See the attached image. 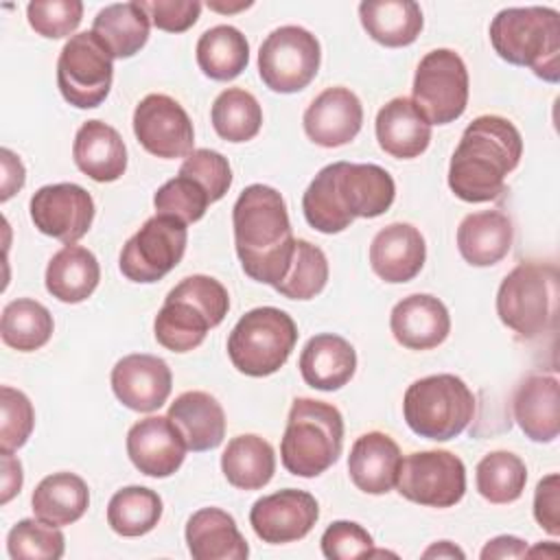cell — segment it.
<instances>
[{
	"label": "cell",
	"mask_w": 560,
	"mask_h": 560,
	"mask_svg": "<svg viewBox=\"0 0 560 560\" xmlns=\"http://www.w3.org/2000/svg\"><path fill=\"white\" fill-rule=\"evenodd\" d=\"M407 427L427 440L457 438L475 416V396L455 374H431L413 381L402 398Z\"/></svg>",
	"instance_id": "obj_7"
},
{
	"label": "cell",
	"mask_w": 560,
	"mask_h": 560,
	"mask_svg": "<svg viewBox=\"0 0 560 560\" xmlns=\"http://www.w3.org/2000/svg\"><path fill=\"white\" fill-rule=\"evenodd\" d=\"M527 556V542L516 538V536H497L492 540L486 542V547L481 549V558L490 560V558H523Z\"/></svg>",
	"instance_id": "obj_52"
},
{
	"label": "cell",
	"mask_w": 560,
	"mask_h": 560,
	"mask_svg": "<svg viewBox=\"0 0 560 560\" xmlns=\"http://www.w3.org/2000/svg\"><path fill=\"white\" fill-rule=\"evenodd\" d=\"M31 221L35 228L66 245L83 238L94 219L92 195L72 182L42 186L31 197Z\"/></svg>",
	"instance_id": "obj_16"
},
{
	"label": "cell",
	"mask_w": 560,
	"mask_h": 560,
	"mask_svg": "<svg viewBox=\"0 0 560 560\" xmlns=\"http://www.w3.org/2000/svg\"><path fill=\"white\" fill-rule=\"evenodd\" d=\"M427 258L424 236L411 223H389L376 232L370 245L372 271L392 284L413 280Z\"/></svg>",
	"instance_id": "obj_22"
},
{
	"label": "cell",
	"mask_w": 560,
	"mask_h": 560,
	"mask_svg": "<svg viewBox=\"0 0 560 560\" xmlns=\"http://www.w3.org/2000/svg\"><path fill=\"white\" fill-rule=\"evenodd\" d=\"M77 168L94 182H116L127 168V149L120 133L103 120H85L72 144Z\"/></svg>",
	"instance_id": "obj_27"
},
{
	"label": "cell",
	"mask_w": 560,
	"mask_h": 560,
	"mask_svg": "<svg viewBox=\"0 0 560 560\" xmlns=\"http://www.w3.org/2000/svg\"><path fill=\"white\" fill-rule=\"evenodd\" d=\"M210 118L219 138L228 142H247L260 131L262 109L252 92L228 88L214 98Z\"/></svg>",
	"instance_id": "obj_39"
},
{
	"label": "cell",
	"mask_w": 560,
	"mask_h": 560,
	"mask_svg": "<svg viewBox=\"0 0 560 560\" xmlns=\"http://www.w3.org/2000/svg\"><path fill=\"white\" fill-rule=\"evenodd\" d=\"M162 516V499L144 486H127L107 503V523L118 536L136 538L149 534Z\"/></svg>",
	"instance_id": "obj_38"
},
{
	"label": "cell",
	"mask_w": 560,
	"mask_h": 560,
	"mask_svg": "<svg viewBox=\"0 0 560 560\" xmlns=\"http://www.w3.org/2000/svg\"><path fill=\"white\" fill-rule=\"evenodd\" d=\"M195 57L206 77L214 81H232L247 68L249 44L238 28L219 24L201 33Z\"/></svg>",
	"instance_id": "obj_36"
},
{
	"label": "cell",
	"mask_w": 560,
	"mask_h": 560,
	"mask_svg": "<svg viewBox=\"0 0 560 560\" xmlns=\"http://www.w3.org/2000/svg\"><path fill=\"white\" fill-rule=\"evenodd\" d=\"M52 315L50 311L31 298H18L2 308L0 337L18 352H33L48 343L52 337Z\"/></svg>",
	"instance_id": "obj_37"
},
{
	"label": "cell",
	"mask_w": 560,
	"mask_h": 560,
	"mask_svg": "<svg viewBox=\"0 0 560 560\" xmlns=\"http://www.w3.org/2000/svg\"><path fill=\"white\" fill-rule=\"evenodd\" d=\"M534 518L551 536L560 534V477L551 472L542 477L534 492Z\"/></svg>",
	"instance_id": "obj_49"
},
{
	"label": "cell",
	"mask_w": 560,
	"mask_h": 560,
	"mask_svg": "<svg viewBox=\"0 0 560 560\" xmlns=\"http://www.w3.org/2000/svg\"><path fill=\"white\" fill-rule=\"evenodd\" d=\"M188 241L186 223L171 214H155L125 243L120 271L131 282H158L184 258Z\"/></svg>",
	"instance_id": "obj_13"
},
{
	"label": "cell",
	"mask_w": 560,
	"mask_h": 560,
	"mask_svg": "<svg viewBox=\"0 0 560 560\" xmlns=\"http://www.w3.org/2000/svg\"><path fill=\"white\" fill-rule=\"evenodd\" d=\"M389 328L400 346L409 350H431L448 337L451 315L438 298L413 293L392 308Z\"/></svg>",
	"instance_id": "obj_23"
},
{
	"label": "cell",
	"mask_w": 560,
	"mask_h": 560,
	"mask_svg": "<svg viewBox=\"0 0 560 560\" xmlns=\"http://www.w3.org/2000/svg\"><path fill=\"white\" fill-rule=\"evenodd\" d=\"M319 505L311 492L284 488L258 499L249 510V525L262 542L284 545L302 540L317 523Z\"/></svg>",
	"instance_id": "obj_17"
},
{
	"label": "cell",
	"mask_w": 560,
	"mask_h": 560,
	"mask_svg": "<svg viewBox=\"0 0 560 560\" xmlns=\"http://www.w3.org/2000/svg\"><path fill=\"white\" fill-rule=\"evenodd\" d=\"M319 542H322V553L328 560H350V558L370 556L374 545L368 529H363L354 521L330 523L322 534Z\"/></svg>",
	"instance_id": "obj_47"
},
{
	"label": "cell",
	"mask_w": 560,
	"mask_h": 560,
	"mask_svg": "<svg viewBox=\"0 0 560 560\" xmlns=\"http://www.w3.org/2000/svg\"><path fill=\"white\" fill-rule=\"evenodd\" d=\"M186 545L195 560H245L247 540L236 521L219 508H201L186 523Z\"/></svg>",
	"instance_id": "obj_28"
},
{
	"label": "cell",
	"mask_w": 560,
	"mask_h": 560,
	"mask_svg": "<svg viewBox=\"0 0 560 560\" xmlns=\"http://www.w3.org/2000/svg\"><path fill=\"white\" fill-rule=\"evenodd\" d=\"M359 18L365 33L387 48L413 44L424 24L413 0H365L359 4Z\"/></svg>",
	"instance_id": "obj_32"
},
{
	"label": "cell",
	"mask_w": 560,
	"mask_h": 560,
	"mask_svg": "<svg viewBox=\"0 0 560 560\" xmlns=\"http://www.w3.org/2000/svg\"><path fill=\"white\" fill-rule=\"evenodd\" d=\"M512 221L499 210L470 212L457 228V249L472 267L497 265L512 249Z\"/></svg>",
	"instance_id": "obj_30"
},
{
	"label": "cell",
	"mask_w": 560,
	"mask_h": 560,
	"mask_svg": "<svg viewBox=\"0 0 560 560\" xmlns=\"http://www.w3.org/2000/svg\"><path fill=\"white\" fill-rule=\"evenodd\" d=\"M0 160H2V195H0V201H7L24 186L26 171H24L22 160L9 149L0 151Z\"/></svg>",
	"instance_id": "obj_50"
},
{
	"label": "cell",
	"mask_w": 560,
	"mask_h": 560,
	"mask_svg": "<svg viewBox=\"0 0 560 560\" xmlns=\"http://www.w3.org/2000/svg\"><path fill=\"white\" fill-rule=\"evenodd\" d=\"M322 50L317 37L302 26H280L271 31L258 50V74L278 94L304 90L317 74Z\"/></svg>",
	"instance_id": "obj_12"
},
{
	"label": "cell",
	"mask_w": 560,
	"mask_h": 560,
	"mask_svg": "<svg viewBox=\"0 0 560 560\" xmlns=\"http://www.w3.org/2000/svg\"><path fill=\"white\" fill-rule=\"evenodd\" d=\"M208 7H210L212 11L232 13V11H241V9H247V7H252V2H238L236 7H232V4H219V2H208Z\"/></svg>",
	"instance_id": "obj_54"
},
{
	"label": "cell",
	"mask_w": 560,
	"mask_h": 560,
	"mask_svg": "<svg viewBox=\"0 0 560 560\" xmlns=\"http://www.w3.org/2000/svg\"><path fill=\"white\" fill-rule=\"evenodd\" d=\"M479 494L490 503L516 501L527 483L525 462L510 451H492L483 455L475 470Z\"/></svg>",
	"instance_id": "obj_40"
},
{
	"label": "cell",
	"mask_w": 560,
	"mask_h": 560,
	"mask_svg": "<svg viewBox=\"0 0 560 560\" xmlns=\"http://www.w3.org/2000/svg\"><path fill=\"white\" fill-rule=\"evenodd\" d=\"M0 451H18L31 438L35 427V411L28 396L9 385L0 387Z\"/></svg>",
	"instance_id": "obj_44"
},
{
	"label": "cell",
	"mask_w": 560,
	"mask_h": 560,
	"mask_svg": "<svg viewBox=\"0 0 560 560\" xmlns=\"http://www.w3.org/2000/svg\"><path fill=\"white\" fill-rule=\"evenodd\" d=\"M168 420L179 431L188 451L217 448L225 438V411L208 392H184L168 407Z\"/></svg>",
	"instance_id": "obj_25"
},
{
	"label": "cell",
	"mask_w": 560,
	"mask_h": 560,
	"mask_svg": "<svg viewBox=\"0 0 560 560\" xmlns=\"http://www.w3.org/2000/svg\"><path fill=\"white\" fill-rule=\"evenodd\" d=\"M523 138L503 116H477L462 133L448 164V188L468 203L494 201L518 166Z\"/></svg>",
	"instance_id": "obj_3"
},
{
	"label": "cell",
	"mask_w": 560,
	"mask_h": 560,
	"mask_svg": "<svg viewBox=\"0 0 560 560\" xmlns=\"http://www.w3.org/2000/svg\"><path fill=\"white\" fill-rule=\"evenodd\" d=\"M376 140L392 158L411 160L427 151L431 142V125L422 118L411 98L398 96L378 109Z\"/></svg>",
	"instance_id": "obj_29"
},
{
	"label": "cell",
	"mask_w": 560,
	"mask_h": 560,
	"mask_svg": "<svg viewBox=\"0 0 560 560\" xmlns=\"http://www.w3.org/2000/svg\"><path fill=\"white\" fill-rule=\"evenodd\" d=\"M394 197L396 184L383 166L332 162L304 190L302 210L313 230L337 234L359 217H381L389 210Z\"/></svg>",
	"instance_id": "obj_1"
},
{
	"label": "cell",
	"mask_w": 560,
	"mask_h": 560,
	"mask_svg": "<svg viewBox=\"0 0 560 560\" xmlns=\"http://www.w3.org/2000/svg\"><path fill=\"white\" fill-rule=\"evenodd\" d=\"M221 470L234 488L260 490L276 472L273 446L254 433L236 435L221 455Z\"/></svg>",
	"instance_id": "obj_35"
},
{
	"label": "cell",
	"mask_w": 560,
	"mask_h": 560,
	"mask_svg": "<svg viewBox=\"0 0 560 560\" xmlns=\"http://www.w3.org/2000/svg\"><path fill=\"white\" fill-rule=\"evenodd\" d=\"M63 549L61 529L42 518H22L7 536V551L13 560H59Z\"/></svg>",
	"instance_id": "obj_42"
},
{
	"label": "cell",
	"mask_w": 560,
	"mask_h": 560,
	"mask_svg": "<svg viewBox=\"0 0 560 560\" xmlns=\"http://www.w3.org/2000/svg\"><path fill=\"white\" fill-rule=\"evenodd\" d=\"M179 173L197 179L210 195L212 203L225 197L232 186V168L228 158L212 149H195L192 153H188L184 164L179 166Z\"/></svg>",
	"instance_id": "obj_46"
},
{
	"label": "cell",
	"mask_w": 560,
	"mask_h": 560,
	"mask_svg": "<svg viewBox=\"0 0 560 560\" xmlns=\"http://www.w3.org/2000/svg\"><path fill=\"white\" fill-rule=\"evenodd\" d=\"M210 203L206 188L184 173H177L173 179L162 184L153 197L155 214H171L186 225L199 221Z\"/></svg>",
	"instance_id": "obj_43"
},
{
	"label": "cell",
	"mask_w": 560,
	"mask_h": 560,
	"mask_svg": "<svg viewBox=\"0 0 560 560\" xmlns=\"http://www.w3.org/2000/svg\"><path fill=\"white\" fill-rule=\"evenodd\" d=\"M396 488L418 505L451 508L466 492V466L451 451H418L400 462Z\"/></svg>",
	"instance_id": "obj_14"
},
{
	"label": "cell",
	"mask_w": 560,
	"mask_h": 560,
	"mask_svg": "<svg viewBox=\"0 0 560 560\" xmlns=\"http://www.w3.org/2000/svg\"><path fill=\"white\" fill-rule=\"evenodd\" d=\"M558 311V271L553 265L518 262L497 291L499 319L523 339L540 337Z\"/></svg>",
	"instance_id": "obj_8"
},
{
	"label": "cell",
	"mask_w": 560,
	"mask_h": 560,
	"mask_svg": "<svg viewBox=\"0 0 560 560\" xmlns=\"http://www.w3.org/2000/svg\"><path fill=\"white\" fill-rule=\"evenodd\" d=\"M0 459H2V503H9L22 488L24 475H22V464L18 457H13V453L9 451H0Z\"/></svg>",
	"instance_id": "obj_51"
},
{
	"label": "cell",
	"mask_w": 560,
	"mask_h": 560,
	"mask_svg": "<svg viewBox=\"0 0 560 560\" xmlns=\"http://www.w3.org/2000/svg\"><path fill=\"white\" fill-rule=\"evenodd\" d=\"M326 282H328L326 254L317 245L304 238H295V249H293L289 271L273 289L289 300H311L317 293H322Z\"/></svg>",
	"instance_id": "obj_41"
},
{
	"label": "cell",
	"mask_w": 560,
	"mask_h": 560,
	"mask_svg": "<svg viewBox=\"0 0 560 560\" xmlns=\"http://www.w3.org/2000/svg\"><path fill=\"white\" fill-rule=\"evenodd\" d=\"M302 125L315 144L326 149L341 147L352 142L361 131L363 105L348 88H326L306 107Z\"/></svg>",
	"instance_id": "obj_19"
},
{
	"label": "cell",
	"mask_w": 560,
	"mask_h": 560,
	"mask_svg": "<svg viewBox=\"0 0 560 560\" xmlns=\"http://www.w3.org/2000/svg\"><path fill=\"white\" fill-rule=\"evenodd\" d=\"M230 311L228 289L212 276L195 273L175 284L155 315L153 332L171 352H188L203 343L210 328Z\"/></svg>",
	"instance_id": "obj_5"
},
{
	"label": "cell",
	"mask_w": 560,
	"mask_h": 560,
	"mask_svg": "<svg viewBox=\"0 0 560 560\" xmlns=\"http://www.w3.org/2000/svg\"><path fill=\"white\" fill-rule=\"evenodd\" d=\"M298 368L304 383L313 389L335 392L354 376L357 352L348 339L322 332L306 341Z\"/></svg>",
	"instance_id": "obj_26"
},
{
	"label": "cell",
	"mask_w": 560,
	"mask_h": 560,
	"mask_svg": "<svg viewBox=\"0 0 560 560\" xmlns=\"http://www.w3.org/2000/svg\"><path fill=\"white\" fill-rule=\"evenodd\" d=\"M514 420L534 442H553L560 433V385L553 374H527L512 398Z\"/></svg>",
	"instance_id": "obj_21"
},
{
	"label": "cell",
	"mask_w": 560,
	"mask_h": 560,
	"mask_svg": "<svg viewBox=\"0 0 560 560\" xmlns=\"http://www.w3.org/2000/svg\"><path fill=\"white\" fill-rule=\"evenodd\" d=\"M171 368L155 354H127L112 368V389L131 411L149 413L160 409L171 396Z\"/></svg>",
	"instance_id": "obj_18"
},
{
	"label": "cell",
	"mask_w": 560,
	"mask_h": 560,
	"mask_svg": "<svg viewBox=\"0 0 560 560\" xmlns=\"http://www.w3.org/2000/svg\"><path fill=\"white\" fill-rule=\"evenodd\" d=\"M31 28L48 39H59L77 31L83 18L79 0H35L26 7Z\"/></svg>",
	"instance_id": "obj_45"
},
{
	"label": "cell",
	"mask_w": 560,
	"mask_h": 560,
	"mask_svg": "<svg viewBox=\"0 0 560 560\" xmlns=\"http://www.w3.org/2000/svg\"><path fill=\"white\" fill-rule=\"evenodd\" d=\"M298 341V326L289 313L276 306L247 311L228 337L232 365L247 376L260 378L278 372Z\"/></svg>",
	"instance_id": "obj_9"
},
{
	"label": "cell",
	"mask_w": 560,
	"mask_h": 560,
	"mask_svg": "<svg viewBox=\"0 0 560 560\" xmlns=\"http://www.w3.org/2000/svg\"><path fill=\"white\" fill-rule=\"evenodd\" d=\"M411 103L429 125L457 120L468 105V70L464 59L451 48L427 52L416 68Z\"/></svg>",
	"instance_id": "obj_10"
},
{
	"label": "cell",
	"mask_w": 560,
	"mask_h": 560,
	"mask_svg": "<svg viewBox=\"0 0 560 560\" xmlns=\"http://www.w3.org/2000/svg\"><path fill=\"white\" fill-rule=\"evenodd\" d=\"M186 451L168 416L142 418L127 433V455L147 477H171L184 464Z\"/></svg>",
	"instance_id": "obj_20"
},
{
	"label": "cell",
	"mask_w": 560,
	"mask_h": 560,
	"mask_svg": "<svg viewBox=\"0 0 560 560\" xmlns=\"http://www.w3.org/2000/svg\"><path fill=\"white\" fill-rule=\"evenodd\" d=\"M151 18L140 2H114L101 9L92 22V33L103 42L114 59L133 57L149 39Z\"/></svg>",
	"instance_id": "obj_33"
},
{
	"label": "cell",
	"mask_w": 560,
	"mask_h": 560,
	"mask_svg": "<svg viewBox=\"0 0 560 560\" xmlns=\"http://www.w3.org/2000/svg\"><path fill=\"white\" fill-rule=\"evenodd\" d=\"M424 558H433V556H438V558H464V551L462 549H457L453 542H448V540H440V542H435L433 547H429L424 553H422Z\"/></svg>",
	"instance_id": "obj_53"
},
{
	"label": "cell",
	"mask_w": 560,
	"mask_h": 560,
	"mask_svg": "<svg viewBox=\"0 0 560 560\" xmlns=\"http://www.w3.org/2000/svg\"><path fill=\"white\" fill-rule=\"evenodd\" d=\"M112 61L114 57L92 31L72 35L57 59V85L66 103L79 109L98 107L112 88Z\"/></svg>",
	"instance_id": "obj_11"
},
{
	"label": "cell",
	"mask_w": 560,
	"mask_h": 560,
	"mask_svg": "<svg viewBox=\"0 0 560 560\" xmlns=\"http://www.w3.org/2000/svg\"><path fill=\"white\" fill-rule=\"evenodd\" d=\"M343 448V418L330 402L295 398L280 442L282 466L295 477H317Z\"/></svg>",
	"instance_id": "obj_6"
},
{
	"label": "cell",
	"mask_w": 560,
	"mask_h": 560,
	"mask_svg": "<svg viewBox=\"0 0 560 560\" xmlns=\"http://www.w3.org/2000/svg\"><path fill=\"white\" fill-rule=\"evenodd\" d=\"M398 444L381 431H370L357 438L348 455V472L352 483L365 494H387L400 470Z\"/></svg>",
	"instance_id": "obj_24"
},
{
	"label": "cell",
	"mask_w": 560,
	"mask_h": 560,
	"mask_svg": "<svg viewBox=\"0 0 560 560\" xmlns=\"http://www.w3.org/2000/svg\"><path fill=\"white\" fill-rule=\"evenodd\" d=\"M494 52L512 63L529 68L538 79H560V13L549 7H510L490 22Z\"/></svg>",
	"instance_id": "obj_4"
},
{
	"label": "cell",
	"mask_w": 560,
	"mask_h": 560,
	"mask_svg": "<svg viewBox=\"0 0 560 560\" xmlns=\"http://www.w3.org/2000/svg\"><path fill=\"white\" fill-rule=\"evenodd\" d=\"M46 291L66 304L88 300L101 280L96 256L81 245H63L46 267Z\"/></svg>",
	"instance_id": "obj_31"
},
{
	"label": "cell",
	"mask_w": 560,
	"mask_h": 560,
	"mask_svg": "<svg viewBox=\"0 0 560 560\" xmlns=\"http://www.w3.org/2000/svg\"><path fill=\"white\" fill-rule=\"evenodd\" d=\"M88 505V483L74 472H52L44 477L31 497L33 514L57 527L79 521Z\"/></svg>",
	"instance_id": "obj_34"
},
{
	"label": "cell",
	"mask_w": 560,
	"mask_h": 560,
	"mask_svg": "<svg viewBox=\"0 0 560 560\" xmlns=\"http://www.w3.org/2000/svg\"><path fill=\"white\" fill-rule=\"evenodd\" d=\"M232 228L243 271L276 287L287 276L295 249L282 195L265 184L247 186L232 208Z\"/></svg>",
	"instance_id": "obj_2"
},
{
	"label": "cell",
	"mask_w": 560,
	"mask_h": 560,
	"mask_svg": "<svg viewBox=\"0 0 560 560\" xmlns=\"http://www.w3.org/2000/svg\"><path fill=\"white\" fill-rule=\"evenodd\" d=\"M140 4L149 13L153 26L166 33L188 31L201 13V2L197 0H151Z\"/></svg>",
	"instance_id": "obj_48"
},
{
	"label": "cell",
	"mask_w": 560,
	"mask_h": 560,
	"mask_svg": "<svg viewBox=\"0 0 560 560\" xmlns=\"http://www.w3.org/2000/svg\"><path fill=\"white\" fill-rule=\"evenodd\" d=\"M133 133L144 151L162 160L192 153L195 129L186 109L166 94H149L133 109Z\"/></svg>",
	"instance_id": "obj_15"
}]
</instances>
